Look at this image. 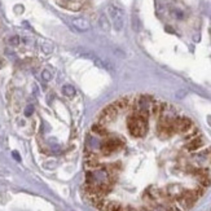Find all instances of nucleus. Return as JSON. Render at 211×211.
<instances>
[{
  "instance_id": "1",
  "label": "nucleus",
  "mask_w": 211,
  "mask_h": 211,
  "mask_svg": "<svg viewBox=\"0 0 211 211\" xmlns=\"http://www.w3.org/2000/svg\"><path fill=\"white\" fill-rule=\"evenodd\" d=\"M149 128V118L141 115L135 109L128 112L127 118V130L132 137H144Z\"/></svg>"
},
{
  "instance_id": "2",
  "label": "nucleus",
  "mask_w": 211,
  "mask_h": 211,
  "mask_svg": "<svg viewBox=\"0 0 211 211\" xmlns=\"http://www.w3.org/2000/svg\"><path fill=\"white\" fill-rule=\"evenodd\" d=\"M108 13L112 18L113 26L117 31H121L124 26V12L121 8L115 7V5H110L108 8Z\"/></svg>"
},
{
  "instance_id": "3",
  "label": "nucleus",
  "mask_w": 211,
  "mask_h": 211,
  "mask_svg": "<svg viewBox=\"0 0 211 211\" xmlns=\"http://www.w3.org/2000/svg\"><path fill=\"white\" fill-rule=\"evenodd\" d=\"M193 126H196L194 124V122L192 121L190 118H188V117H185V115H183L180 114L178 117V118L175 119V127H176V132L178 134H185L188 130H190Z\"/></svg>"
},
{
  "instance_id": "4",
  "label": "nucleus",
  "mask_w": 211,
  "mask_h": 211,
  "mask_svg": "<svg viewBox=\"0 0 211 211\" xmlns=\"http://www.w3.org/2000/svg\"><path fill=\"white\" fill-rule=\"evenodd\" d=\"M205 139L202 135H200V136L192 139V140H188L187 143L184 144V150H187L188 153H197L200 149H202L205 146Z\"/></svg>"
},
{
  "instance_id": "5",
  "label": "nucleus",
  "mask_w": 211,
  "mask_h": 211,
  "mask_svg": "<svg viewBox=\"0 0 211 211\" xmlns=\"http://www.w3.org/2000/svg\"><path fill=\"white\" fill-rule=\"evenodd\" d=\"M71 23H73V26L77 29L78 31H88L91 29V25H90V22H88L86 18H73L71 20Z\"/></svg>"
},
{
  "instance_id": "6",
  "label": "nucleus",
  "mask_w": 211,
  "mask_h": 211,
  "mask_svg": "<svg viewBox=\"0 0 211 211\" xmlns=\"http://www.w3.org/2000/svg\"><path fill=\"white\" fill-rule=\"evenodd\" d=\"M200 135H202L201 134V131H200V128L197 127V126H193V127L190 128V130H188L185 134H183L181 136L184 140H192V139H194V137H197V136H200Z\"/></svg>"
},
{
  "instance_id": "7",
  "label": "nucleus",
  "mask_w": 211,
  "mask_h": 211,
  "mask_svg": "<svg viewBox=\"0 0 211 211\" xmlns=\"http://www.w3.org/2000/svg\"><path fill=\"white\" fill-rule=\"evenodd\" d=\"M99 26L101 27L104 31H109L110 30V22L108 20V17H106L105 14H101L99 18Z\"/></svg>"
},
{
  "instance_id": "8",
  "label": "nucleus",
  "mask_w": 211,
  "mask_h": 211,
  "mask_svg": "<svg viewBox=\"0 0 211 211\" xmlns=\"http://www.w3.org/2000/svg\"><path fill=\"white\" fill-rule=\"evenodd\" d=\"M75 88L73 86H70V84H65L64 87H62V93L66 96V97H73L75 96Z\"/></svg>"
},
{
  "instance_id": "9",
  "label": "nucleus",
  "mask_w": 211,
  "mask_h": 211,
  "mask_svg": "<svg viewBox=\"0 0 211 211\" xmlns=\"http://www.w3.org/2000/svg\"><path fill=\"white\" fill-rule=\"evenodd\" d=\"M43 51L45 53H51L52 52V44L51 43H44L43 44Z\"/></svg>"
},
{
  "instance_id": "10",
  "label": "nucleus",
  "mask_w": 211,
  "mask_h": 211,
  "mask_svg": "<svg viewBox=\"0 0 211 211\" xmlns=\"http://www.w3.org/2000/svg\"><path fill=\"white\" fill-rule=\"evenodd\" d=\"M42 77H43L44 80H51L52 79V74H51V71H48V70H44Z\"/></svg>"
},
{
  "instance_id": "11",
  "label": "nucleus",
  "mask_w": 211,
  "mask_h": 211,
  "mask_svg": "<svg viewBox=\"0 0 211 211\" xmlns=\"http://www.w3.org/2000/svg\"><path fill=\"white\" fill-rule=\"evenodd\" d=\"M33 113H34V106L33 105H29L26 108V110H25V115L26 117H30V115H33Z\"/></svg>"
},
{
  "instance_id": "12",
  "label": "nucleus",
  "mask_w": 211,
  "mask_h": 211,
  "mask_svg": "<svg viewBox=\"0 0 211 211\" xmlns=\"http://www.w3.org/2000/svg\"><path fill=\"white\" fill-rule=\"evenodd\" d=\"M9 43L12 44V45H18V43H20V39H18V36H13L9 39Z\"/></svg>"
},
{
  "instance_id": "13",
  "label": "nucleus",
  "mask_w": 211,
  "mask_h": 211,
  "mask_svg": "<svg viewBox=\"0 0 211 211\" xmlns=\"http://www.w3.org/2000/svg\"><path fill=\"white\" fill-rule=\"evenodd\" d=\"M174 13H175V16H176L178 18H183V13H181L180 11H175Z\"/></svg>"
},
{
  "instance_id": "14",
  "label": "nucleus",
  "mask_w": 211,
  "mask_h": 211,
  "mask_svg": "<svg viewBox=\"0 0 211 211\" xmlns=\"http://www.w3.org/2000/svg\"><path fill=\"white\" fill-rule=\"evenodd\" d=\"M13 157H14L16 159H18V161L21 159V158H20V156H18V153H16V152H13Z\"/></svg>"
}]
</instances>
